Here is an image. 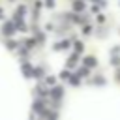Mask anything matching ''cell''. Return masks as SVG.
Returning <instances> with one entry per match:
<instances>
[{"label": "cell", "mask_w": 120, "mask_h": 120, "mask_svg": "<svg viewBox=\"0 0 120 120\" xmlns=\"http://www.w3.org/2000/svg\"><path fill=\"white\" fill-rule=\"evenodd\" d=\"M52 94H54V96H56V99H58V98L62 96V90H60V88H54V92H52Z\"/></svg>", "instance_id": "cell-1"}]
</instances>
